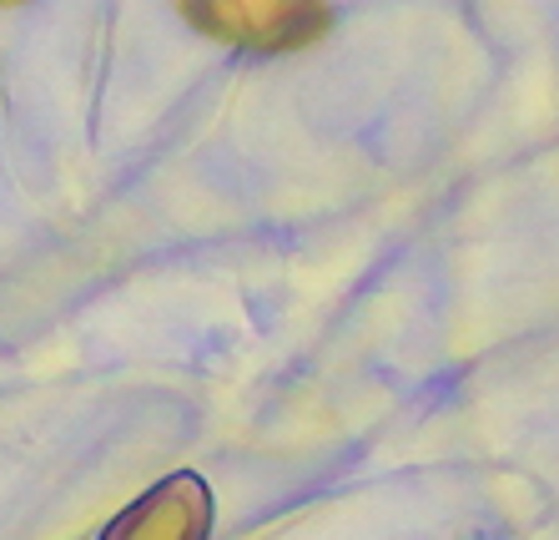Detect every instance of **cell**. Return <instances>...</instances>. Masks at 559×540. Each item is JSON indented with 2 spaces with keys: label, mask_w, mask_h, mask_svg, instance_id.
<instances>
[{
  "label": "cell",
  "mask_w": 559,
  "mask_h": 540,
  "mask_svg": "<svg viewBox=\"0 0 559 540\" xmlns=\"http://www.w3.org/2000/svg\"><path fill=\"white\" fill-rule=\"evenodd\" d=\"M182 15L202 36L237 51H302L328 31V0H182Z\"/></svg>",
  "instance_id": "cell-1"
},
{
  "label": "cell",
  "mask_w": 559,
  "mask_h": 540,
  "mask_svg": "<svg viewBox=\"0 0 559 540\" xmlns=\"http://www.w3.org/2000/svg\"><path fill=\"white\" fill-rule=\"evenodd\" d=\"M212 530V495L197 474H171L146 490L127 515L111 520L102 540H207Z\"/></svg>",
  "instance_id": "cell-2"
},
{
  "label": "cell",
  "mask_w": 559,
  "mask_h": 540,
  "mask_svg": "<svg viewBox=\"0 0 559 540\" xmlns=\"http://www.w3.org/2000/svg\"><path fill=\"white\" fill-rule=\"evenodd\" d=\"M0 5H21V0H0Z\"/></svg>",
  "instance_id": "cell-3"
}]
</instances>
